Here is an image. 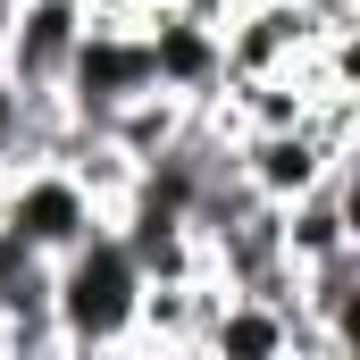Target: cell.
<instances>
[{
  "label": "cell",
  "instance_id": "1",
  "mask_svg": "<svg viewBox=\"0 0 360 360\" xmlns=\"http://www.w3.org/2000/svg\"><path fill=\"white\" fill-rule=\"evenodd\" d=\"M134 310H143V260H134L126 235L101 218L76 252L51 260L59 352H126V344H134Z\"/></svg>",
  "mask_w": 360,
  "mask_h": 360
},
{
  "label": "cell",
  "instance_id": "2",
  "mask_svg": "<svg viewBox=\"0 0 360 360\" xmlns=\"http://www.w3.org/2000/svg\"><path fill=\"white\" fill-rule=\"evenodd\" d=\"M101 218H109V210L92 201V184L76 176L68 160H17V168H0V226H8L25 252H42V260L76 252Z\"/></svg>",
  "mask_w": 360,
  "mask_h": 360
},
{
  "label": "cell",
  "instance_id": "3",
  "mask_svg": "<svg viewBox=\"0 0 360 360\" xmlns=\"http://www.w3.org/2000/svg\"><path fill=\"white\" fill-rule=\"evenodd\" d=\"M143 51H151V84L210 109L226 92V34L210 17H193L184 0H151L143 8Z\"/></svg>",
  "mask_w": 360,
  "mask_h": 360
},
{
  "label": "cell",
  "instance_id": "4",
  "mask_svg": "<svg viewBox=\"0 0 360 360\" xmlns=\"http://www.w3.org/2000/svg\"><path fill=\"white\" fill-rule=\"evenodd\" d=\"M76 34H84V0H17L0 25V76H17L25 92H59Z\"/></svg>",
  "mask_w": 360,
  "mask_h": 360
},
{
  "label": "cell",
  "instance_id": "5",
  "mask_svg": "<svg viewBox=\"0 0 360 360\" xmlns=\"http://www.w3.org/2000/svg\"><path fill=\"white\" fill-rule=\"evenodd\" d=\"M276 226H285V260H293V269H310V260H327V252L360 243V210H352V160H344L335 176H319L310 193H293V201L276 210Z\"/></svg>",
  "mask_w": 360,
  "mask_h": 360
}]
</instances>
